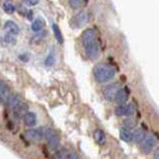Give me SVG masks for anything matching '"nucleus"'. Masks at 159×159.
<instances>
[{"mask_svg":"<svg viewBox=\"0 0 159 159\" xmlns=\"http://www.w3.org/2000/svg\"><path fill=\"white\" fill-rule=\"evenodd\" d=\"M68 154H69V152L67 149L61 148V149H58V150L53 154L51 159H67Z\"/></svg>","mask_w":159,"mask_h":159,"instance_id":"19","label":"nucleus"},{"mask_svg":"<svg viewBox=\"0 0 159 159\" xmlns=\"http://www.w3.org/2000/svg\"><path fill=\"white\" fill-rule=\"evenodd\" d=\"M53 31H54V34H55V37H56V40L58 41V43L60 44H63L64 43V38H63V35H62V32L61 30H60L59 26L57 24H53Z\"/></svg>","mask_w":159,"mask_h":159,"instance_id":"22","label":"nucleus"},{"mask_svg":"<svg viewBox=\"0 0 159 159\" xmlns=\"http://www.w3.org/2000/svg\"><path fill=\"white\" fill-rule=\"evenodd\" d=\"M86 49V53L87 56L92 59V60H97L99 57V54H101V48H99V45L97 41H93L92 43H89L84 46Z\"/></svg>","mask_w":159,"mask_h":159,"instance_id":"3","label":"nucleus"},{"mask_svg":"<svg viewBox=\"0 0 159 159\" xmlns=\"http://www.w3.org/2000/svg\"><path fill=\"white\" fill-rule=\"evenodd\" d=\"M5 41H6L7 43H10V44H14L15 43V39L13 38V35L8 33L6 36H5Z\"/></svg>","mask_w":159,"mask_h":159,"instance_id":"26","label":"nucleus"},{"mask_svg":"<svg viewBox=\"0 0 159 159\" xmlns=\"http://www.w3.org/2000/svg\"><path fill=\"white\" fill-rule=\"evenodd\" d=\"M7 102H8V106L13 109L22 102V99L18 94H10Z\"/></svg>","mask_w":159,"mask_h":159,"instance_id":"16","label":"nucleus"},{"mask_svg":"<svg viewBox=\"0 0 159 159\" xmlns=\"http://www.w3.org/2000/svg\"><path fill=\"white\" fill-rule=\"evenodd\" d=\"M24 122L27 126H34L37 123V116L34 112H26L24 114Z\"/></svg>","mask_w":159,"mask_h":159,"instance_id":"11","label":"nucleus"},{"mask_svg":"<svg viewBox=\"0 0 159 159\" xmlns=\"http://www.w3.org/2000/svg\"><path fill=\"white\" fill-rule=\"evenodd\" d=\"M25 137L31 141H38L44 138L43 134V128H33V129H28L24 133Z\"/></svg>","mask_w":159,"mask_h":159,"instance_id":"6","label":"nucleus"},{"mask_svg":"<svg viewBox=\"0 0 159 159\" xmlns=\"http://www.w3.org/2000/svg\"><path fill=\"white\" fill-rule=\"evenodd\" d=\"M145 135H146L145 131L141 128H138L132 133V140H134L136 143H140L143 141V139L145 138Z\"/></svg>","mask_w":159,"mask_h":159,"instance_id":"17","label":"nucleus"},{"mask_svg":"<svg viewBox=\"0 0 159 159\" xmlns=\"http://www.w3.org/2000/svg\"><path fill=\"white\" fill-rule=\"evenodd\" d=\"M3 8H4V11L6 12V13H8V14H12L15 11V6H14L12 3H10L8 1L4 2Z\"/></svg>","mask_w":159,"mask_h":159,"instance_id":"24","label":"nucleus"},{"mask_svg":"<svg viewBox=\"0 0 159 159\" xmlns=\"http://www.w3.org/2000/svg\"><path fill=\"white\" fill-rule=\"evenodd\" d=\"M93 138H94V140H96V142L99 144V145H103L107 141L106 134H104V132L101 130V129H97V130L93 132Z\"/></svg>","mask_w":159,"mask_h":159,"instance_id":"15","label":"nucleus"},{"mask_svg":"<svg viewBox=\"0 0 159 159\" xmlns=\"http://www.w3.org/2000/svg\"><path fill=\"white\" fill-rule=\"evenodd\" d=\"M119 135H120V138L123 141L126 142H131L132 141V133L128 130V129L122 127L119 131Z\"/></svg>","mask_w":159,"mask_h":159,"instance_id":"18","label":"nucleus"},{"mask_svg":"<svg viewBox=\"0 0 159 159\" xmlns=\"http://www.w3.org/2000/svg\"><path fill=\"white\" fill-rule=\"evenodd\" d=\"M29 5H36L38 2H39V0H25Z\"/></svg>","mask_w":159,"mask_h":159,"instance_id":"28","label":"nucleus"},{"mask_svg":"<svg viewBox=\"0 0 159 159\" xmlns=\"http://www.w3.org/2000/svg\"><path fill=\"white\" fill-rule=\"evenodd\" d=\"M4 29L6 30V31L9 33V34H12V35H18L19 34V27L16 23H14L13 21H7L4 25Z\"/></svg>","mask_w":159,"mask_h":159,"instance_id":"12","label":"nucleus"},{"mask_svg":"<svg viewBox=\"0 0 159 159\" xmlns=\"http://www.w3.org/2000/svg\"><path fill=\"white\" fill-rule=\"evenodd\" d=\"M93 77L99 84H104L116 77V70L107 64L99 63L93 68Z\"/></svg>","mask_w":159,"mask_h":159,"instance_id":"1","label":"nucleus"},{"mask_svg":"<svg viewBox=\"0 0 159 159\" xmlns=\"http://www.w3.org/2000/svg\"><path fill=\"white\" fill-rule=\"evenodd\" d=\"M28 111V107L27 104L25 102H21L19 104V106H17L15 108H13V112L15 114V116L17 117H21V116H24V114L27 112Z\"/></svg>","mask_w":159,"mask_h":159,"instance_id":"14","label":"nucleus"},{"mask_svg":"<svg viewBox=\"0 0 159 159\" xmlns=\"http://www.w3.org/2000/svg\"><path fill=\"white\" fill-rule=\"evenodd\" d=\"M128 96H129V93L127 91V89H120L119 91L117 92L116 98H114V102L118 104H124L128 99Z\"/></svg>","mask_w":159,"mask_h":159,"instance_id":"10","label":"nucleus"},{"mask_svg":"<svg viewBox=\"0 0 159 159\" xmlns=\"http://www.w3.org/2000/svg\"><path fill=\"white\" fill-rule=\"evenodd\" d=\"M55 61H56V54H55L54 49H52V51L49 52V55L47 56L46 60H45V65L47 67H52L55 64Z\"/></svg>","mask_w":159,"mask_h":159,"instance_id":"21","label":"nucleus"},{"mask_svg":"<svg viewBox=\"0 0 159 159\" xmlns=\"http://www.w3.org/2000/svg\"><path fill=\"white\" fill-rule=\"evenodd\" d=\"M120 89V87H119V84H108L106 88L103 89L102 93H103V97L107 101L109 102H112L114 101V98H116L117 92Z\"/></svg>","mask_w":159,"mask_h":159,"instance_id":"4","label":"nucleus"},{"mask_svg":"<svg viewBox=\"0 0 159 159\" xmlns=\"http://www.w3.org/2000/svg\"><path fill=\"white\" fill-rule=\"evenodd\" d=\"M43 134H44V138L47 140L50 147L53 149L58 148L59 144H60V139H59L58 133L55 131L54 129L50 128V127H44Z\"/></svg>","mask_w":159,"mask_h":159,"instance_id":"2","label":"nucleus"},{"mask_svg":"<svg viewBox=\"0 0 159 159\" xmlns=\"http://www.w3.org/2000/svg\"><path fill=\"white\" fill-rule=\"evenodd\" d=\"M123 125H124V128L130 129V128H133L136 125V121L134 120V119L128 118V119H125V120L123 121Z\"/></svg>","mask_w":159,"mask_h":159,"instance_id":"25","label":"nucleus"},{"mask_svg":"<svg viewBox=\"0 0 159 159\" xmlns=\"http://www.w3.org/2000/svg\"><path fill=\"white\" fill-rule=\"evenodd\" d=\"M89 15L88 12H84V11L80 12L73 19L74 26L77 28H82L89 22Z\"/></svg>","mask_w":159,"mask_h":159,"instance_id":"7","label":"nucleus"},{"mask_svg":"<svg viewBox=\"0 0 159 159\" xmlns=\"http://www.w3.org/2000/svg\"><path fill=\"white\" fill-rule=\"evenodd\" d=\"M154 158H155V159H159V147L156 148V150L154 151Z\"/></svg>","mask_w":159,"mask_h":159,"instance_id":"29","label":"nucleus"},{"mask_svg":"<svg viewBox=\"0 0 159 159\" xmlns=\"http://www.w3.org/2000/svg\"><path fill=\"white\" fill-rule=\"evenodd\" d=\"M67 159H80V157L75 152H69Z\"/></svg>","mask_w":159,"mask_h":159,"instance_id":"27","label":"nucleus"},{"mask_svg":"<svg viewBox=\"0 0 159 159\" xmlns=\"http://www.w3.org/2000/svg\"><path fill=\"white\" fill-rule=\"evenodd\" d=\"M93 41H97V32L96 30L93 28H89L87 30H84L82 34V42L84 44V46L92 43Z\"/></svg>","mask_w":159,"mask_h":159,"instance_id":"8","label":"nucleus"},{"mask_svg":"<svg viewBox=\"0 0 159 159\" xmlns=\"http://www.w3.org/2000/svg\"><path fill=\"white\" fill-rule=\"evenodd\" d=\"M44 25H45L44 20L42 18H37V19H35L34 22L32 23L31 28H32V30L34 32H38L44 27Z\"/></svg>","mask_w":159,"mask_h":159,"instance_id":"20","label":"nucleus"},{"mask_svg":"<svg viewBox=\"0 0 159 159\" xmlns=\"http://www.w3.org/2000/svg\"><path fill=\"white\" fill-rule=\"evenodd\" d=\"M69 4L71 8L77 10L84 6V1L83 0H69Z\"/></svg>","mask_w":159,"mask_h":159,"instance_id":"23","label":"nucleus"},{"mask_svg":"<svg viewBox=\"0 0 159 159\" xmlns=\"http://www.w3.org/2000/svg\"><path fill=\"white\" fill-rule=\"evenodd\" d=\"M155 144H156L155 137L153 135H147L143 139V142L141 144V148L145 153H148L152 150V148L155 146Z\"/></svg>","mask_w":159,"mask_h":159,"instance_id":"9","label":"nucleus"},{"mask_svg":"<svg viewBox=\"0 0 159 159\" xmlns=\"http://www.w3.org/2000/svg\"><path fill=\"white\" fill-rule=\"evenodd\" d=\"M10 97V91L8 87L2 81H0V99L3 102H7Z\"/></svg>","mask_w":159,"mask_h":159,"instance_id":"13","label":"nucleus"},{"mask_svg":"<svg viewBox=\"0 0 159 159\" xmlns=\"http://www.w3.org/2000/svg\"><path fill=\"white\" fill-rule=\"evenodd\" d=\"M114 113L117 116H130L134 113V107L132 104H119L114 109Z\"/></svg>","mask_w":159,"mask_h":159,"instance_id":"5","label":"nucleus"}]
</instances>
